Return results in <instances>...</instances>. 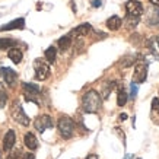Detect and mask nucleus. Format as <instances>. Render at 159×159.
<instances>
[{
  "instance_id": "obj_1",
  "label": "nucleus",
  "mask_w": 159,
  "mask_h": 159,
  "mask_svg": "<svg viewBox=\"0 0 159 159\" xmlns=\"http://www.w3.org/2000/svg\"><path fill=\"white\" fill-rule=\"evenodd\" d=\"M101 105H102V98L101 95L98 93L97 91H88L82 98V108L85 112L88 114H95L98 111L101 110Z\"/></svg>"
},
{
  "instance_id": "obj_2",
  "label": "nucleus",
  "mask_w": 159,
  "mask_h": 159,
  "mask_svg": "<svg viewBox=\"0 0 159 159\" xmlns=\"http://www.w3.org/2000/svg\"><path fill=\"white\" fill-rule=\"evenodd\" d=\"M57 129H58V133L61 136L63 139H70L75 133V123L70 117L67 116H61L58 118V123H57Z\"/></svg>"
},
{
  "instance_id": "obj_3",
  "label": "nucleus",
  "mask_w": 159,
  "mask_h": 159,
  "mask_svg": "<svg viewBox=\"0 0 159 159\" xmlns=\"http://www.w3.org/2000/svg\"><path fill=\"white\" fill-rule=\"evenodd\" d=\"M10 116L16 123H19L20 125H29V117L25 114L24 108L18 101L13 102L12 105V110H10Z\"/></svg>"
},
{
  "instance_id": "obj_4",
  "label": "nucleus",
  "mask_w": 159,
  "mask_h": 159,
  "mask_svg": "<svg viewBox=\"0 0 159 159\" xmlns=\"http://www.w3.org/2000/svg\"><path fill=\"white\" fill-rule=\"evenodd\" d=\"M34 69H35V79L37 80H45L50 76L48 63H45L41 58H37L34 61Z\"/></svg>"
},
{
  "instance_id": "obj_5",
  "label": "nucleus",
  "mask_w": 159,
  "mask_h": 159,
  "mask_svg": "<svg viewBox=\"0 0 159 159\" xmlns=\"http://www.w3.org/2000/svg\"><path fill=\"white\" fill-rule=\"evenodd\" d=\"M148 77V66H146L143 61H139L134 66V72H133V82L136 85H140L143 83Z\"/></svg>"
},
{
  "instance_id": "obj_6",
  "label": "nucleus",
  "mask_w": 159,
  "mask_h": 159,
  "mask_svg": "<svg viewBox=\"0 0 159 159\" xmlns=\"http://www.w3.org/2000/svg\"><path fill=\"white\" fill-rule=\"evenodd\" d=\"M53 125H54L53 118L50 116H39L38 118H35V121H34L35 130H38L39 133H44L47 129H51Z\"/></svg>"
},
{
  "instance_id": "obj_7",
  "label": "nucleus",
  "mask_w": 159,
  "mask_h": 159,
  "mask_svg": "<svg viewBox=\"0 0 159 159\" xmlns=\"http://www.w3.org/2000/svg\"><path fill=\"white\" fill-rule=\"evenodd\" d=\"M125 10H127V15L129 16H137L140 18L142 13H143V6L139 0H129L125 3Z\"/></svg>"
},
{
  "instance_id": "obj_8",
  "label": "nucleus",
  "mask_w": 159,
  "mask_h": 159,
  "mask_svg": "<svg viewBox=\"0 0 159 159\" xmlns=\"http://www.w3.org/2000/svg\"><path fill=\"white\" fill-rule=\"evenodd\" d=\"M2 76H3V80H5L9 86H13L16 80H18V73L15 72L13 69L10 67H2Z\"/></svg>"
},
{
  "instance_id": "obj_9",
  "label": "nucleus",
  "mask_w": 159,
  "mask_h": 159,
  "mask_svg": "<svg viewBox=\"0 0 159 159\" xmlns=\"http://www.w3.org/2000/svg\"><path fill=\"white\" fill-rule=\"evenodd\" d=\"M15 142H16V134H15V131L10 129V130L6 131L5 137H3V150H5V152L12 150L15 146Z\"/></svg>"
},
{
  "instance_id": "obj_10",
  "label": "nucleus",
  "mask_w": 159,
  "mask_h": 159,
  "mask_svg": "<svg viewBox=\"0 0 159 159\" xmlns=\"http://www.w3.org/2000/svg\"><path fill=\"white\" fill-rule=\"evenodd\" d=\"M24 28H25V18H18V19L9 22V24L0 26V32L2 31H12V29H24Z\"/></svg>"
},
{
  "instance_id": "obj_11",
  "label": "nucleus",
  "mask_w": 159,
  "mask_h": 159,
  "mask_svg": "<svg viewBox=\"0 0 159 159\" xmlns=\"http://www.w3.org/2000/svg\"><path fill=\"white\" fill-rule=\"evenodd\" d=\"M105 25H107V28L110 29V31H118V29L121 28V25H123V19H121L120 16L114 15V16H111V18L107 19Z\"/></svg>"
},
{
  "instance_id": "obj_12",
  "label": "nucleus",
  "mask_w": 159,
  "mask_h": 159,
  "mask_svg": "<svg viewBox=\"0 0 159 159\" xmlns=\"http://www.w3.org/2000/svg\"><path fill=\"white\" fill-rule=\"evenodd\" d=\"M24 143L29 150H35L38 148V140H37L34 133H26L24 136Z\"/></svg>"
},
{
  "instance_id": "obj_13",
  "label": "nucleus",
  "mask_w": 159,
  "mask_h": 159,
  "mask_svg": "<svg viewBox=\"0 0 159 159\" xmlns=\"http://www.w3.org/2000/svg\"><path fill=\"white\" fill-rule=\"evenodd\" d=\"M92 29L91 24H88V22H85V24H80L77 28H75L72 31V34L70 35H76V37H85V35H88V32Z\"/></svg>"
},
{
  "instance_id": "obj_14",
  "label": "nucleus",
  "mask_w": 159,
  "mask_h": 159,
  "mask_svg": "<svg viewBox=\"0 0 159 159\" xmlns=\"http://www.w3.org/2000/svg\"><path fill=\"white\" fill-rule=\"evenodd\" d=\"M7 57H9L10 60L15 63V64H19V63L22 61L24 54H22V51H20L19 48H15V47H12V48L9 50V53H7Z\"/></svg>"
},
{
  "instance_id": "obj_15",
  "label": "nucleus",
  "mask_w": 159,
  "mask_h": 159,
  "mask_svg": "<svg viewBox=\"0 0 159 159\" xmlns=\"http://www.w3.org/2000/svg\"><path fill=\"white\" fill-rule=\"evenodd\" d=\"M58 44V48L61 50V51H66V50L70 48V45H72V35H64V37H61V38L57 41Z\"/></svg>"
},
{
  "instance_id": "obj_16",
  "label": "nucleus",
  "mask_w": 159,
  "mask_h": 159,
  "mask_svg": "<svg viewBox=\"0 0 159 159\" xmlns=\"http://www.w3.org/2000/svg\"><path fill=\"white\" fill-rule=\"evenodd\" d=\"M127 99H129V95L124 91V86H120L118 88V95H117V104H118V107H124Z\"/></svg>"
},
{
  "instance_id": "obj_17",
  "label": "nucleus",
  "mask_w": 159,
  "mask_h": 159,
  "mask_svg": "<svg viewBox=\"0 0 159 159\" xmlns=\"http://www.w3.org/2000/svg\"><path fill=\"white\" fill-rule=\"evenodd\" d=\"M44 56H45V60L48 63H54L56 61V57H57V48L51 45V47H48V48L45 50Z\"/></svg>"
},
{
  "instance_id": "obj_18",
  "label": "nucleus",
  "mask_w": 159,
  "mask_h": 159,
  "mask_svg": "<svg viewBox=\"0 0 159 159\" xmlns=\"http://www.w3.org/2000/svg\"><path fill=\"white\" fill-rule=\"evenodd\" d=\"M148 24H149L150 26H156V25H159V10L150 12L149 16H148Z\"/></svg>"
},
{
  "instance_id": "obj_19",
  "label": "nucleus",
  "mask_w": 159,
  "mask_h": 159,
  "mask_svg": "<svg viewBox=\"0 0 159 159\" xmlns=\"http://www.w3.org/2000/svg\"><path fill=\"white\" fill-rule=\"evenodd\" d=\"M16 41L12 38H0V50H7V48H12Z\"/></svg>"
},
{
  "instance_id": "obj_20",
  "label": "nucleus",
  "mask_w": 159,
  "mask_h": 159,
  "mask_svg": "<svg viewBox=\"0 0 159 159\" xmlns=\"http://www.w3.org/2000/svg\"><path fill=\"white\" fill-rule=\"evenodd\" d=\"M139 19L137 16H129L127 15V19H125V25L129 26V28H136V25L139 24Z\"/></svg>"
},
{
  "instance_id": "obj_21",
  "label": "nucleus",
  "mask_w": 159,
  "mask_h": 159,
  "mask_svg": "<svg viewBox=\"0 0 159 159\" xmlns=\"http://www.w3.org/2000/svg\"><path fill=\"white\" fill-rule=\"evenodd\" d=\"M114 86H116V82H107V85H104V92H102V97L108 98L110 92L114 89Z\"/></svg>"
},
{
  "instance_id": "obj_22",
  "label": "nucleus",
  "mask_w": 159,
  "mask_h": 159,
  "mask_svg": "<svg viewBox=\"0 0 159 159\" xmlns=\"http://www.w3.org/2000/svg\"><path fill=\"white\" fill-rule=\"evenodd\" d=\"M120 63L123 67H129V66H131V64L134 63V57H133V56H125L124 58H121Z\"/></svg>"
},
{
  "instance_id": "obj_23",
  "label": "nucleus",
  "mask_w": 159,
  "mask_h": 159,
  "mask_svg": "<svg viewBox=\"0 0 159 159\" xmlns=\"http://www.w3.org/2000/svg\"><path fill=\"white\" fill-rule=\"evenodd\" d=\"M155 114L159 116V99L158 98L152 99V116H155Z\"/></svg>"
},
{
  "instance_id": "obj_24",
  "label": "nucleus",
  "mask_w": 159,
  "mask_h": 159,
  "mask_svg": "<svg viewBox=\"0 0 159 159\" xmlns=\"http://www.w3.org/2000/svg\"><path fill=\"white\" fill-rule=\"evenodd\" d=\"M7 102V95H6L5 91H0V108H3Z\"/></svg>"
},
{
  "instance_id": "obj_25",
  "label": "nucleus",
  "mask_w": 159,
  "mask_h": 159,
  "mask_svg": "<svg viewBox=\"0 0 159 159\" xmlns=\"http://www.w3.org/2000/svg\"><path fill=\"white\" fill-rule=\"evenodd\" d=\"M137 85H136L134 82L131 83V86H130V98L131 99H136V95H137Z\"/></svg>"
},
{
  "instance_id": "obj_26",
  "label": "nucleus",
  "mask_w": 159,
  "mask_h": 159,
  "mask_svg": "<svg viewBox=\"0 0 159 159\" xmlns=\"http://www.w3.org/2000/svg\"><path fill=\"white\" fill-rule=\"evenodd\" d=\"M7 159H19V152H12V153L7 156Z\"/></svg>"
},
{
  "instance_id": "obj_27",
  "label": "nucleus",
  "mask_w": 159,
  "mask_h": 159,
  "mask_svg": "<svg viewBox=\"0 0 159 159\" xmlns=\"http://www.w3.org/2000/svg\"><path fill=\"white\" fill-rule=\"evenodd\" d=\"M101 5H102L101 0H92V6H93V7H99Z\"/></svg>"
},
{
  "instance_id": "obj_28",
  "label": "nucleus",
  "mask_w": 159,
  "mask_h": 159,
  "mask_svg": "<svg viewBox=\"0 0 159 159\" xmlns=\"http://www.w3.org/2000/svg\"><path fill=\"white\" fill-rule=\"evenodd\" d=\"M24 159H35V155L31 153V152H28V153L24 155Z\"/></svg>"
},
{
  "instance_id": "obj_29",
  "label": "nucleus",
  "mask_w": 159,
  "mask_h": 159,
  "mask_svg": "<svg viewBox=\"0 0 159 159\" xmlns=\"http://www.w3.org/2000/svg\"><path fill=\"white\" fill-rule=\"evenodd\" d=\"M118 118H120L121 121H125L127 120V114H125V112H121L120 116H118Z\"/></svg>"
},
{
  "instance_id": "obj_30",
  "label": "nucleus",
  "mask_w": 159,
  "mask_h": 159,
  "mask_svg": "<svg viewBox=\"0 0 159 159\" xmlns=\"http://www.w3.org/2000/svg\"><path fill=\"white\" fill-rule=\"evenodd\" d=\"M86 159H99V158H98V155L91 153V155H88V156H86Z\"/></svg>"
},
{
  "instance_id": "obj_31",
  "label": "nucleus",
  "mask_w": 159,
  "mask_h": 159,
  "mask_svg": "<svg viewBox=\"0 0 159 159\" xmlns=\"http://www.w3.org/2000/svg\"><path fill=\"white\" fill-rule=\"evenodd\" d=\"M150 3L153 6H156V7H159V0H150Z\"/></svg>"
},
{
  "instance_id": "obj_32",
  "label": "nucleus",
  "mask_w": 159,
  "mask_h": 159,
  "mask_svg": "<svg viewBox=\"0 0 159 159\" xmlns=\"http://www.w3.org/2000/svg\"><path fill=\"white\" fill-rule=\"evenodd\" d=\"M156 44H158V47H159V35L156 37Z\"/></svg>"
},
{
  "instance_id": "obj_33",
  "label": "nucleus",
  "mask_w": 159,
  "mask_h": 159,
  "mask_svg": "<svg viewBox=\"0 0 159 159\" xmlns=\"http://www.w3.org/2000/svg\"><path fill=\"white\" fill-rule=\"evenodd\" d=\"M137 159H140V158H137Z\"/></svg>"
}]
</instances>
